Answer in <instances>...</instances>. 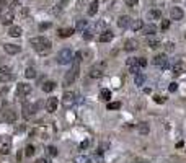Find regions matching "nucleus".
<instances>
[{"mask_svg": "<svg viewBox=\"0 0 186 163\" xmlns=\"http://www.w3.org/2000/svg\"><path fill=\"white\" fill-rule=\"evenodd\" d=\"M31 46H33V49L36 51L38 54H41V55H44V54H47L49 51L52 49V42L49 41L47 38H42V36H38V38H31Z\"/></svg>", "mask_w": 186, "mask_h": 163, "instance_id": "1", "label": "nucleus"}, {"mask_svg": "<svg viewBox=\"0 0 186 163\" xmlns=\"http://www.w3.org/2000/svg\"><path fill=\"white\" fill-rule=\"evenodd\" d=\"M80 60H82V54L80 52H77L74 55V65L72 69L69 70V72L66 74V77H64V85L66 87H69V85H72L75 82V79L78 77V69H80Z\"/></svg>", "mask_w": 186, "mask_h": 163, "instance_id": "2", "label": "nucleus"}, {"mask_svg": "<svg viewBox=\"0 0 186 163\" xmlns=\"http://www.w3.org/2000/svg\"><path fill=\"white\" fill-rule=\"evenodd\" d=\"M74 59V54L70 49H62V51H59V54H57V62L61 64V65H66V64H70Z\"/></svg>", "mask_w": 186, "mask_h": 163, "instance_id": "3", "label": "nucleus"}, {"mask_svg": "<svg viewBox=\"0 0 186 163\" xmlns=\"http://www.w3.org/2000/svg\"><path fill=\"white\" fill-rule=\"evenodd\" d=\"M10 148H12V137L2 136V137H0V153H2V155L10 153Z\"/></svg>", "mask_w": 186, "mask_h": 163, "instance_id": "4", "label": "nucleus"}, {"mask_svg": "<svg viewBox=\"0 0 186 163\" xmlns=\"http://www.w3.org/2000/svg\"><path fill=\"white\" fill-rule=\"evenodd\" d=\"M103 72H105V64L101 62V64H95L91 69H90V77L91 79H100V77L103 75Z\"/></svg>", "mask_w": 186, "mask_h": 163, "instance_id": "5", "label": "nucleus"}, {"mask_svg": "<svg viewBox=\"0 0 186 163\" xmlns=\"http://www.w3.org/2000/svg\"><path fill=\"white\" fill-rule=\"evenodd\" d=\"M10 80H13V72L10 67H2L0 69V82L2 83H8Z\"/></svg>", "mask_w": 186, "mask_h": 163, "instance_id": "6", "label": "nucleus"}, {"mask_svg": "<svg viewBox=\"0 0 186 163\" xmlns=\"http://www.w3.org/2000/svg\"><path fill=\"white\" fill-rule=\"evenodd\" d=\"M154 65H157V67H160V69H167V65H168V57L165 54H159V55H155L154 57Z\"/></svg>", "mask_w": 186, "mask_h": 163, "instance_id": "7", "label": "nucleus"}, {"mask_svg": "<svg viewBox=\"0 0 186 163\" xmlns=\"http://www.w3.org/2000/svg\"><path fill=\"white\" fill-rule=\"evenodd\" d=\"M17 93L18 96H26V95H30L31 93V85H28V83H20L18 87H17Z\"/></svg>", "mask_w": 186, "mask_h": 163, "instance_id": "8", "label": "nucleus"}, {"mask_svg": "<svg viewBox=\"0 0 186 163\" xmlns=\"http://www.w3.org/2000/svg\"><path fill=\"white\" fill-rule=\"evenodd\" d=\"M126 67H127V70H129L131 74H137V72H139V64H137V59H135V57H131L129 60L126 62Z\"/></svg>", "mask_w": 186, "mask_h": 163, "instance_id": "9", "label": "nucleus"}, {"mask_svg": "<svg viewBox=\"0 0 186 163\" xmlns=\"http://www.w3.org/2000/svg\"><path fill=\"white\" fill-rule=\"evenodd\" d=\"M170 17H171V20L180 21V20H183V17H184V12L180 8V7H173V8H171V12H170Z\"/></svg>", "mask_w": 186, "mask_h": 163, "instance_id": "10", "label": "nucleus"}, {"mask_svg": "<svg viewBox=\"0 0 186 163\" xmlns=\"http://www.w3.org/2000/svg\"><path fill=\"white\" fill-rule=\"evenodd\" d=\"M57 106H59V100H57V98H49L47 103H46V111L47 113H54L57 109Z\"/></svg>", "mask_w": 186, "mask_h": 163, "instance_id": "11", "label": "nucleus"}, {"mask_svg": "<svg viewBox=\"0 0 186 163\" xmlns=\"http://www.w3.org/2000/svg\"><path fill=\"white\" fill-rule=\"evenodd\" d=\"M2 25H12L13 23V10H7L2 13Z\"/></svg>", "mask_w": 186, "mask_h": 163, "instance_id": "12", "label": "nucleus"}, {"mask_svg": "<svg viewBox=\"0 0 186 163\" xmlns=\"http://www.w3.org/2000/svg\"><path fill=\"white\" fill-rule=\"evenodd\" d=\"M62 101H64V104H66V106L74 104V101H75L74 91H66V93H64V96H62Z\"/></svg>", "mask_w": 186, "mask_h": 163, "instance_id": "13", "label": "nucleus"}, {"mask_svg": "<svg viewBox=\"0 0 186 163\" xmlns=\"http://www.w3.org/2000/svg\"><path fill=\"white\" fill-rule=\"evenodd\" d=\"M142 33L145 34V36H154V34L157 33V26L154 23L150 25H144V28H142Z\"/></svg>", "mask_w": 186, "mask_h": 163, "instance_id": "14", "label": "nucleus"}, {"mask_svg": "<svg viewBox=\"0 0 186 163\" xmlns=\"http://www.w3.org/2000/svg\"><path fill=\"white\" fill-rule=\"evenodd\" d=\"M137 46H139V42L135 41V39H127V41L124 42V51L132 52V51H135V49H137Z\"/></svg>", "mask_w": 186, "mask_h": 163, "instance_id": "15", "label": "nucleus"}, {"mask_svg": "<svg viewBox=\"0 0 186 163\" xmlns=\"http://www.w3.org/2000/svg\"><path fill=\"white\" fill-rule=\"evenodd\" d=\"M186 72V64L184 62H176L175 65H173V74L175 75H181V74H184Z\"/></svg>", "mask_w": 186, "mask_h": 163, "instance_id": "16", "label": "nucleus"}, {"mask_svg": "<svg viewBox=\"0 0 186 163\" xmlns=\"http://www.w3.org/2000/svg\"><path fill=\"white\" fill-rule=\"evenodd\" d=\"M34 113H36V104H26L25 108H23V116H25V117L33 116Z\"/></svg>", "mask_w": 186, "mask_h": 163, "instance_id": "17", "label": "nucleus"}, {"mask_svg": "<svg viewBox=\"0 0 186 163\" xmlns=\"http://www.w3.org/2000/svg\"><path fill=\"white\" fill-rule=\"evenodd\" d=\"M3 49H5V52H7V54H18V52L21 51V47L17 46V44H5Z\"/></svg>", "mask_w": 186, "mask_h": 163, "instance_id": "18", "label": "nucleus"}, {"mask_svg": "<svg viewBox=\"0 0 186 163\" xmlns=\"http://www.w3.org/2000/svg\"><path fill=\"white\" fill-rule=\"evenodd\" d=\"M74 28H62V30H59V38H69V36H72L74 34Z\"/></svg>", "mask_w": 186, "mask_h": 163, "instance_id": "19", "label": "nucleus"}, {"mask_svg": "<svg viewBox=\"0 0 186 163\" xmlns=\"http://www.w3.org/2000/svg\"><path fill=\"white\" fill-rule=\"evenodd\" d=\"M129 23H131V18L127 17V15L119 17V20H118V26L119 28H127V26H129Z\"/></svg>", "mask_w": 186, "mask_h": 163, "instance_id": "20", "label": "nucleus"}, {"mask_svg": "<svg viewBox=\"0 0 186 163\" xmlns=\"http://www.w3.org/2000/svg\"><path fill=\"white\" fill-rule=\"evenodd\" d=\"M21 33H23V30H21L20 26H10V30H8V34L12 38H18L21 36Z\"/></svg>", "mask_w": 186, "mask_h": 163, "instance_id": "21", "label": "nucleus"}, {"mask_svg": "<svg viewBox=\"0 0 186 163\" xmlns=\"http://www.w3.org/2000/svg\"><path fill=\"white\" fill-rule=\"evenodd\" d=\"M3 117H5V121H7V122H15L17 114H15V111L7 109V111H5V114H3Z\"/></svg>", "mask_w": 186, "mask_h": 163, "instance_id": "22", "label": "nucleus"}, {"mask_svg": "<svg viewBox=\"0 0 186 163\" xmlns=\"http://www.w3.org/2000/svg\"><path fill=\"white\" fill-rule=\"evenodd\" d=\"M98 5H100L98 0H93V2L90 3V7H88V15H90V17L96 15V12H98Z\"/></svg>", "mask_w": 186, "mask_h": 163, "instance_id": "23", "label": "nucleus"}, {"mask_svg": "<svg viewBox=\"0 0 186 163\" xmlns=\"http://www.w3.org/2000/svg\"><path fill=\"white\" fill-rule=\"evenodd\" d=\"M113 36L114 34L111 31H103L101 34H100V42H108V41L113 39Z\"/></svg>", "mask_w": 186, "mask_h": 163, "instance_id": "24", "label": "nucleus"}, {"mask_svg": "<svg viewBox=\"0 0 186 163\" xmlns=\"http://www.w3.org/2000/svg\"><path fill=\"white\" fill-rule=\"evenodd\" d=\"M87 26H88L87 20H78L74 30H75V31H85V30H87Z\"/></svg>", "mask_w": 186, "mask_h": 163, "instance_id": "25", "label": "nucleus"}, {"mask_svg": "<svg viewBox=\"0 0 186 163\" xmlns=\"http://www.w3.org/2000/svg\"><path fill=\"white\" fill-rule=\"evenodd\" d=\"M137 129H139V134H142V136H147L149 131H150V127H149V124H147V122H139Z\"/></svg>", "mask_w": 186, "mask_h": 163, "instance_id": "26", "label": "nucleus"}, {"mask_svg": "<svg viewBox=\"0 0 186 163\" xmlns=\"http://www.w3.org/2000/svg\"><path fill=\"white\" fill-rule=\"evenodd\" d=\"M100 98H101V100H105V101L111 100V91H110L108 88H103L101 91H100Z\"/></svg>", "mask_w": 186, "mask_h": 163, "instance_id": "27", "label": "nucleus"}, {"mask_svg": "<svg viewBox=\"0 0 186 163\" xmlns=\"http://www.w3.org/2000/svg\"><path fill=\"white\" fill-rule=\"evenodd\" d=\"M147 46L152 47V49H157V47H160V41L155 39V38H149L147 39Z\"/></svg>", "mask_w": 186, "mask_h": 163, "instance_id": "28", "label": "nucleus"}, {"mask_svg": "<svg viewBox=\"0 0 186 163\" xmlns=\"http://www.w3.org/2000/svg\"><path fill=\"white\" fill-rule=\"evenodd\" d=\"M54 88H56V83H54V82H46L44 85H42V91H46V93L52 91Z\"/></svg>", "mask_w": 186, "mask_h": 163, "instance_id": "29", "label": "nucleus"}, {"mask_svg": "<svg viewBox=\"0 0 186 163\" xmlns=\"http://www.w3.org/2000/svg\"><path fill=\"white\" fill-rule=\"evenodd\" d=\"M25 77L26 79H34V77H36V70H34L33 67H28L25 70Z\"/></svg>", "mask_w": 186, "mask_h": 163, "instance_id": "30", "label": "nucleus"}, {"mask_svg": "<svg viewBox=\"0 0 186 163\" xmlns=\"http://www.w3.org/2000/svg\"><path fill=\"white\" fill-rule=\"evenodd\" d=\"M134 82H135V85H137V87H140V85H144V82H145V77L142 75V74H135V79H134Z\"/></svg>", "mask_w": 186, "mask_h": 163, "instance_id": "31", "label": "nucleus"}, {"mask_svg": "<svg viewBox=\"0 0 186 163\" xmlns=\"http://www.w3.org/2000/svg\"><path fill=\"white\" fill-rule=\"evenodd\" d=\"M142 28H144L142 20H135L134 23H132V30H134V31H139V30H142Z\"/></svg>", "mask_w": 186, "mask_h": 163, "instance_id": "32", "label": "nucleus"}, {"mask_svg": "<svg viewBox=\"0 0 186 163\" xmlns=\"http://www.w3.org/2000/svg\"><path fill=\"white\" fill-rule=\"evenodd\" d=\"M67 3H69V0H61V2L56 5V8H54V13H59V10H62V8H64V7H66Z\"/></svg>", "mask_w": 186, "mask_h": 163, "instance_id": "33", "label": "nucleus"}, {"mask_svg": "<svg viewBox=\"0 0 186 163\" xmlns=\"http://www.w3.org/2000/svg\"><path fill=\"white\" fill-rule=\"evenodd\" d=\"M149 17L152 18V20H159V18L162 17V13H160L159 10H150V12H149Z\"/></svg>", "mask_w": 186, "mask_h": 163, "instance_id": "34", "label": "nucleus"}, {"mask_svg": "<svg viewBox=\"0 0 186 163\" xmlns=\"http://www.w3.org/2000/svg\"><path fill=\"white\" fill-rule=\"evenodd\" d=\"M103 28H105V23H103V21H98V23H95V25L91 26V31H98V30L101 31Z\"/></svg>", "mask_w": 186, "mask_h": 163, "instance_id": "35", "label": "nucleus"}, {"mask_svg": "<svg viewBox=\"0 0 186 163\" xmlns=\"http://www.w3.org/2000/svg\"><path fill=\"white\" fill-rule=\"evenodd\" d=\"M34 152H36V148H34L33 145H28V147H26V152H25V155H26V157H33V155H34Z\"/></svg>", "mask_w": 186, "mask_h": 163, "instance_id": "36", "label": "nucleus"}, {"mask_svg": "<svg viewBox=\"0 0 186 163\" xmlns=\"http://www.w3.org/2000/svg\"><path fill=\"white\" fill-rule=\"evenodd\" d=\"M46 152L51 155V157H56V155H57V148L51 145V147H47V148H46Z\"/></svg>", "mask_w": 186, "mask_h": 163, "instance_id": "37", "label": "nucleus"}, {"mask_svg": "<svg viewBox=\"0 0 186 163\" xmlns=\"http://www.w3.org/2000/svg\"><path fill=\"white\" fill-rule=\"evenodd\" d=\"M121 108V103H118V101H114V103H108V109L111 111V109H119Z\"/></svg>", "mask_w": 186, "mask_h": 163, "instance_id": "38", "label": "nucleus"}, {"mask_svg": "<svg viewBox=\"0 0 186 163\" xmlns=\"http://www.w3.org/2000/svg\"><path fill=\"white\" fill-rule=\"evenodd\" d=\"M75 163H91V160L87 158V157H77L75 158Z\"/></svg>", "mask_w": 186, "mask_h": 163, "instance_id": "39", "label": "nucleus"}, {"mask_svg": "<svg viewBox=\"0 0 186 163\" xmlns=\"http://www.w3.org/2000/svg\"><path fill=\"white\" fill-rule=\"evenodd\" d=\"M20 0H13V2L10 3V10H17V8H20Z\"/></svg>", "mask_w": 186, "mask_h": 163, "instance_id": "40", "label": "nucleus"}, {"mask_svg": "<svg viewBox=\"0 0 186 163\" xmlns=\"http://www.w3.org/2000/svg\"><path fill=\"white\" fill-rule=\"evenodd\" d=\"M165 100H167V98H163V96H160V95L154 96V101H155V103H159V104H163V103H165Z\"/></svg>", "mask_w": 186, "mask_h": 163, "instance_id": "41", "label": "nucleus"}, {"mask_svg": "<svg viewBox=\"0 0 186 163\" xmlns=\"http://www.w3.org/2000/svg\"><path fill=\"white\" fill-rule=\"evenodd\" d=\"M168 28H170V21L168 20H163L162 21V30L165 31V30H168Z\"/></svg>", "mask_w": 186, "mask_h": 163, "instance_id": "42", "label": "nucleus"}, {"mask_svg": "<svg viewBox=\"0 0 186 163\" xmlns=\"http://www.w3.org/2000/svg\"><path fill=\"white\" fill-rule=\"evenodd\" d=\"M137 64H139V67H145V65H147V60H145L144 57H139V59H137Z\"/></svg>", "mask_w": 186, "mask_h": 163, "instance_id": "43", "label": "nucleus"}, {"mask_svg": "<svg viewBox=\"0 0 186 163\" xmlns=\"http://www.w3.org/2000/svg\"><path fill=\"white\" fill-rule=\"evenodd\" d=\"M176 88H178V83H170V87H168V90L171 91V93H173V91H176Z\"/></svg>", "mask_w": 186, "mask_h": 163, "instance_id": "44", "label": "nucleus"}, {"mask_svg": "<svg viewBox=\"0 0 186 163\" xmlns=\"http://www.w3.org/2000/svg\"><path fill=\"white\" fill-rule=\"evenodd\" d=\"M83 39H85V41H88V39H91V33H90V31H87V30H85V31H83Z\"/></svg>", "mask_w": 186, "mask_h": 163, "instance_id": "45", "label": "nucleus"}, {"mask_svg": "<svg viewBox=\"0 0 186 163\" xmlns=\"http://www.w3.org/2000/svg\"><path fill=\"white\" fill-rule=\"evenodd\" d=\"M126 3L129 5V7H135V5L139 3V0H126Z\"/></svg>", "mask_w": 186, "mask_h": 163, "instance_id": "46", "label": "nucleus"}, {"mask_svg": "<svg viewBox=\"0 0 186 163\" xmlns=\"http://www.w3.org/2000/svg\"><path fill=\"white\" fill-rule=\"evenodd\" d=\"M88 145H90V140H88V139H87V140H83V142H82V144H80V148H87V147H88Z\"/></svg>", "mask_w": 186, "mask_h": 163, "instance_id": "47", "label": "nucleus"}, {"mask_svg": "<svg viewBox=\"0 0 186 163\" xmlns=\"http://www.w3.org/2000/svg\"><path fill=\"white\" fill-rule=\"evenodd\" d=\"M167 49H168V51H173V49H175V46H173V42H167Z\"/></svg>", "mask_w": 186, "mask_h": 163, "instance_id": "48", "label": "nucleus"}, {"mask_svg": "<svg viewBox=\"0 0 186 163\" xmlns=\"http://www.w3.org/2000/svg\"><path fill=\"white\" fill-rule=\"evenodd\" d=\"M46 28H51V23H41V30H46Z\"/></svg>", "mask_w": 186, "mask_h": 163, "instance_id": "49", "label": "nucleus"}, {"mask_svg": "<svg viewBox=\"0 0 186 163\" xmlns=\"http://www.w3.org/2000/svg\"><path fill=\"white\" fill-rule=\"evenodd\" d=\"M34 163H47V161H46L44 158H38V160H36V161H34Z\"/></svg>", "mask_w": 186, "mask_h": 163, "instance_id": "50", "label": "nucleus"}, {"mask_svg": "<svg viewBox=\"0 0 186 163\" xmlns=\"http://www.w3.org/2000/svg\"><path fill=\"white\" fill-rule=\"evenodd\" d=\"M3 3H5V2H3V0H0V10H2V7H3Z\"/></svg>", "mask_w": 186, "mask_h": 163, "instance_id": "51", "label": "nucleus"}, {"mask_svg": "<svg viewBox=\"0 0 186 163\" xmlns=\"http://www.w3.org/2000/svg\"><path fill=\"white\" fill-rule=\"evenodd\" d=\"M83 2H85V0H78V5H83Z\"/></svg>", "mask_w": 186, "mask_h": 163, "instance_id": "52", "label": "nucleus"}, {"mask_svg": "<svg viewBox=\"0 0 186 163\" xmlns=\"http://www.w3.org/2000/svg\"><path fill=\"white\" fill-rule=\"evenodd\" d=\"M184 38H186V34H184Z\"/></svg>", "mask_w": 186, "mask_h": 163, "instance_id": "53", "label": "nucleus"}]
</instances>
